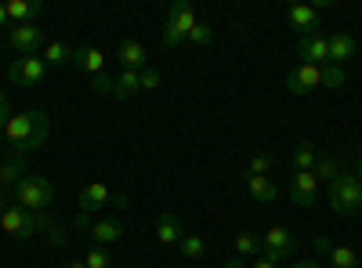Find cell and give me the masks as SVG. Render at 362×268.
Returning a JSON list of instances; mask_svg holds the SVG:
<instances>
[{
  "label": "cell",
  "mask_w": 362,
  "mask_h": 268,
  "mask_svg": "<svg viewBox=\"0 0 362 268\" xmlns=\"http://www.w3.org/2000/svg\"><path fill=\"white\" fill-rule=\"evenodd\" d=\"M290 199L297 206H315L319 203V177L312 170H293V177H290Z\"/></svg>",
  "instance_id": "13"
},
{
  "label": "cell",
  "mask_w": 362,
  "mask_h": 268,
  "mask_svg": "<svg viewBox=\"0 0 362 268\" xmlns=\"http://www.w3.org/2000/svg\"><path fill=\"white\" fill-rule=\"evenodd\" d=\"M8 206H11V203H8V192H0V214H4Z\"/></svg>",
  "instance_id": "38"
},
{
  "label": "cell",
  "mask_w": 362,
  "mask_h": 268,
  "mask_svg": "<svg viewBox=\"0 0 362 268\" xmlns=\"http://www.w3.org/2000/svg\"><path fill=\"white\" fill-rule=\"evenodd\" d=\"M235 254H239V257H261V235L239 232V235H235Z\"/></svg>",
  "instance_id": "26"
},
{
  "label": "cell",
  "mask_w": 362,
  "mask_h": 268,
  "mask_svg": "<svg viewBox=\"0 0 362 268\" xmlns=\"http://www.w3.org/2000/svg\"><path fill=\"white\" fill-rule=\"evenodd\" d=\"M221 268H247V264H243V261H239V257H228V261H225Z\"/></svg>",
  "instance_id": "36"
},
{
  "label": "cell",
  "mask_w": 362,
  "mask_h": 268,
  "mask_svg": "<svg viewBox=\"0 0 362 268\" xmlns=\"http://www.w3.org/2000/svg\"><path fill=\"white\" fill-rule=\"evenodd\" d=\"M181 235H185V228H181V218H177L174 211H163L160 221H156V240H160L163 247H177Z\"/></svg>",
  "instance_id": "18"
},
{
  "label": "cell",
  "mask_w": 362,
  "mask_h": 268,
  "mask_svg": "<svg viewBox=\"0 0 362 268\" xmlns=\"http://www.w3.org/2000/svg\"><path fill=\"white\" fill-rule=\"evenodd\" d=\"M4 25H11V22H8V4H0V29Z\"/></svg>",
  "instance_id": "37"
},
{
  "label": "cell",
  "mask_w": 362,
  "mask_h": 268,
  "mask_svg": "<svg viewBox=\"0 0 362 268\" xmlns=\"http://www.w3.org/2000/svg\"><path fill=\"white\" fill-rule=\"evenodd\" d=\"M329 206H334V214H341V218L362 211V182L355 174H337V182L329 185Z\"/></svg>",
  "instance_id": "4"
},
{
  "label": "cell",
  "mask_w": 362,
  "mask_h": 268,
  "mask_svg": "<svg viewBox=\"0 0 362 268\" xmlns=\"http://www.w3.org/2000/svg\"><path fill=\"white\" fill-rule=\"evenodd\" d=\"M250 268H279V261H272V257H264V254H261V257H257Z\"/></svg>",
  "instance_id": "34"
},
{
  "label": "cell",
  "mask_w": 362,
  "mask_h": 268,
  "mask_svg": "<svg viewBox=\"0 0 362 268\" xmlns=\"http://www.w3.org/2000/svg\"><path fill=\"white\" fill-rule=\"evenodd\" d=\"M40 0H8V22L11 25H22V22H33L40 15Z\"/></svg>",
  "instance_id": "21"
},
{
  "label": "cell",
  "mask_w": 362,
  "mask_h": 268,
  "mask_svg": "<svg viewBox=\"0 0 362 268\" xmlns=\"http://www.w3.org/2000/svg\"><path fill=\"white\" fill-rule=\"evenodd\" d=\"M315 163H319L315 145H312V141H300L297 153H293V170H315Z\"/></svg>",
  "instance_id": "25"
},
{
  "label": "cell",
  "mask_w": 362,
  "mask_h": 268,
  "mask_svg": "<svg viewBox=\"0 0 362 268\" xmlns=\"http://www.w3.org/2000/svg\"><path fill=\"white\" fill-rule=\"evenodd\" d=\"M160 69H153V66H148V69H141V91H156V87H160Z\"/></svg>",
  "instance_id": "32"
},
{
  "label": "cell",
  "mask_w": 362,
  "mask_h": 268,
  "mask_svg": "<svg viewBox=\"0 0 362 268\" xmlns=\"http://www.w3.org/2000/svg\"><path fill=\"white\" fill-rule=\"evenodd\" d=\"M76 206H80V214H83V218H87L90 211H102V206H116V211H127V192H112L105 182H90V185L80 189Z\"/></svg>",
  "instance_id": "6"
},
{
  "label": "cell",
  "mask_w": 362,
  "mask_h": 268,
  "mask_svg": "<svg viewBox=\"0 0 362 268\" xmlns=\"http://www.w3.org/2000/svg\"><path fill=\"white\" fill-rule=\"evenodd\" d=\"M83 264H87V268H116V257H112L105 247H90V250L83 254Z\"/></svg>",
  "instance_id": "28"
},
{
  "label": "cell",
  "mask_w": 362,
  "mask_h": 268,
  "mask_svg": "<svg viewBox=\"0 0 362 268\" xmlns=\"http://www.w3.org/2000/svg\"><path fill=\"white\" fill-rule=\"evenodd\" d=\"M268 170H272V156H268V153H257V156L250 160V170H247V174H261V177H268Z\"/></svg>",
  "instance_id": "31"
},
{
  "label": "cell",
  "mask_w": 362,
  "mask_h": 268,
  "mask_svg": "<svg viewBox=\"0 0 362 268\" xmlns=\"http://www.w3.org/2000/svg\"><path fill=\"white\" fill-rule=\"evenodd\" d=\"M87 228H90V235H95V247H109V243L124 240V225L119 221H90Z\"/></svg>",
  "instance_id": "20"
},
{
  "label": "cell",
  "mask_w": 362,
  "mask_h": 268,
  "mask_svg": "<svg viewBox=\"0 0 362 268\" xmlns=\"http://www.w3.org/2000/svg\"><path fill=\"white\" fill-rule=\"evenodd\" d=\"M66 268H87V264H83V257H80V261H66Z\"/></svg>",
  "instance_id": "39"
},
{
  "label": "cell",
  "mask_w": 362,
  "mask_h": 268,
  "mask_svg": "<svg viewBox=\"0 0 362 268\" xmlns=\"http://www.w3.org/2000/svg\"><path fill=\"white\" fill-rule=\"evenodd\" d=\"M312 174L319 177V185H322V182L334 185V182H337V174H341V163H337L334 156H319V163H315V170H312Z\"/></svg>",
  "instance_id": "27"
},
{
  "label": "cell",
  "mask_w": 362,
  "mask_h": 268,
  "mask_svg": "<svg viewBox=\"0 0 362 268\" xmlns=\"http://www.w3.org/2000/svg\"><path fill=\"white\" fill-rule=\"evenodd\" d=\"M11 116H15V112H11V102H8L4 91H0V131H4V124L11 120Z\"/></svg>",
  "instance_id": "33"
},
{
  "label": "cell",
  "mask_w": 362,
  "mask_h": 268,
  "mask_svg": "<svg viewBox=\"0 0 362 268\" xmlns=\"http://www.w3.org/2000/svg\"><path fill=\"white\" fill-rule=\"evenodd\" d=\"M116 58H119V66H124V69H134V73L148 69V51H145V44H138V40H119Z\"/></svg>",
  "instance_id": "15"
},
{
  "label": "cell",
  "mask_w": 362,
  "mask_h": 268,
  "mask_svg": "<svg viewBox=\"0 0 362 268\" xmlns=\"http://www.w3.org/2000/svg\"><path fill=\"white\" fill-rule=\"evenodd\" d=\"M0 228H4L8 235H15V240H33L37 232L47 228V221H44L40 214H33V211H25V206L11 203L8 211L0 214Z\"/></svg>",
  "instance_id": "7"
},
{
  "label": "cell",
  "mask_w": 362,
  "mask_h": 268,
  "mask_svg": "<svg viewBox=\"0 0 362 268\" xmlns=\"http://www.w3.org/2000/svg\"><path fill=\"white\" fill-rule=\"evenodd\" d=\"M290 268H322L319 261H290Z\"/></svg>",
  "instance_id": "35"
},
{
  "label": "cell",
  "mask_w": 362,
  "mask_h": 268,
  "mask_svg": "<svg viewBox=\"0 0 362 268\" xmlns=\"http://www.w3.org/2000/svg\"><path fill=\"white\" fill-rule=\"evenodd\" d=\"M297 58L305 66H329V37L326 33H308L297 40Z\"/></svg>",
  "instance_id": "11"
},
{
  "label": "cell",
  "mask_w": 362,
  "mask_h": 268,
  "mask_svg": "<svg viewBox=\"0 0 362 268\" xmlns=\"http://www.w3.org/2000/svg\"><path fill=\"white\" fill-rule=\"evenodd\" d=\"M181 254H185V257H192V261H199L203 254H206V243L199 240V235H192V232H185V235H181Z\"/></svg>",
  "instance_id": "29"
},
{
  "label": "cell",
  "mask_w": 362,
  "mask_h": 268,
  "mask_svg": "<svg viewBox=\"0 0 362 268\" xmlns=\"http://www.w3.org/2000/svg\"><path fill=\"white\" fill-rule=\"evenodd\" d=\"M40 44H44V33L37 22H22V25H8V47L22 54H40Z\"/></svg>",
  "instance_id": "10"
},
{
  "label": "cell",
  "mask_w": 362,
  "mask_h": 268,
  "mask_svg": "<svg viewBox=\"0 0 362 268\" xmlns=\"http://www.w3.org/2000/svg\"><path fill=\"white\" fill-rule=\"evenodd\" d=\"M73 66L83 69L90 80L105 76V54H102L98 47H73Z\"/></svg>",
  "instance_id": "16"
},
{
  "label": "cell",
  "mask_w": 362,
  "mask_h": 268,
  "mask_svg": "<svg viewBox=\"0 0 362 268\" xmlns=\"http://www.w3.org/2000/svg\"><path fill=\"white\" fill-rule=\"evenodd\" d=\"M22 177H25V156L22 153L0 160V192H15V185Z\"/></svg>",
  "instance_id": "17"
},
{
  "label": "cell",
  "mask_w": 362,
  "mask_h": 268,
  "mask_svg": "<svg viewBox=\"0 0 362 268\" xmlns=\"http://www.w3.org/2000/svg\"><path fill=\"white\" fill-rule=\"evenodd\" d=\"M47 131H51V120L40 112V109H29V112H18L11 116V120L4 124V134L18 153H29V148H40L47 141Z\"/></svg>",
  "instance_id": "1"
},
{
  "label": "cell",
  "mask_w": 362,
  "mask_h": 268,
  "mask_svg": "<svg viewBox=\"0 0 362 268\" xmlns=\"http://www.w3.org/2000/svg\"><path fill=\"white\" fill-rule=\"evenodd\" d=\"M312 247H315L319 254H326V268H358V254H355V247L329 243L326 235H315Z\"/></svg>",
  "instance_id": "12"
},
{
  "label": "cell",
  "mask_w": 362,
  "mask_h": 268,
  "mask_svg": "<svg viewBox=\"0 0 362 268\" xmlns=\"http://www.w3.org/2000/svg\"><path fill=\"white\" fill-rule=\"evenodd\" d=\"M210 40H214V29H210V22H196V25H192V33H189V44L206 47Z\"/></svg>",
  "instance_id": "30"
},
{
  "label": "cell",
  "mask_w": 362,
  "mask_h": 268,
  "mask_svg": "<svg viewBox=\"0 0 362 268\" xmlns=\"http://www.w3.org/2000/svg\"><path fill=\"white\" fill-rule=\"evenodd\" d=\"M344 69L337 66H305L297 62L290 73H286V91L290 95H312L315 87H329V91H341L344 87Z\"/></svg>",
  "instance_id": "2"
},
{
  "label": "cell",
  "mask_w": 362,
  "mask_h": 268,
  "mask_svg": "<svg viewBox=\"0 0 362 268\" xmlns=\"http://www.w3.org/2000/svg\"><path fill=\"white\" fill-rule=\"evenodd\" d=\"M51 199H54V185L47 182V177H40V174H25L22 182L15 185V203L25 206V211H33V214H40Z\"/></svg>",
  "instance_id": "5"
},
{
  "label": "cell",
  "mask_w": 362,
  "mask_h": 268,
  "mask_svg": "<svg viewBox=\"0 0 362 268\" xmlns=\"http://www.w3.org/2000/svg\"><path fill=\"white\" fill-rule=\"evenodd\" d=\"M319 8L315 4H290L286 8V18H290V25L297 29L300 37H308V33H319Z\"/></svg>",
  "instance_id": "14"
},
{
  "label": "cell",
  "mask_w": 362,
  "mask_h": 268,
  "mask_svg": "<svg viewBox=\"0 0 362 268\" xmlns=\"http://www.w3.org/2000/svg\"><path fill=\"white\" fill-rule=\"evenodd\" d=\"M247 189L257 203H276V196H279L276 182H272V177H261V174H247Z\"/></svg>",
  "instance_id": "22"
},
{
  "label": "cell",
  "mask_w": 362,
  "mask_h": 268,
  "mask_svg": "<svg viewBox=\"0 0 362 268\" xmlns=\"http://www.w3.org/2000/svg\"><path fill=\"white\" fill-rule=\"evenodd\" d=\"M355 58V37L351 33H334L329 37V66H344V62H351Z\"/></svg>",
  "instance_id": "19"
},
{
  "label": "cell",
  "mask_w": 362,
  "mask_h": 268,
  "mask_svg": "<svg viewBox=\"0 0 362 268\" xmlns=\"http://www.w3.org/2000/svg\"><path fill=\"white\" fill-rule=\"evenodd\" d=\"M40 58H44L47 69H51V66H66V62H73V47L62 44V40H47L44 51H40Z\"/></svg>",
  "instance_id": "23"
},
{
  "label": "cell",
  "mask_w": 362,
  "mask_h": 268,
  "mask_svg": "<svg viewBox=\"0 0 362 268\" xmlns=\"http://www.w3.org/2000/svg\"><path fill=\"white\" fill-rule=\"evenodd\" d=\"M261 254L272 257V261H290V257H297V240H293V232L283 228V225H272V228L261 235Z\"/></svg>",
  "instance_id": "8"
},
{
  "label": "cell",
  "mask_w": 362,
  "mask_h": 268,
  "mask_svg": "<svg viewBox=\"0 0 362 268\" xmlns=\"http://www.w3.org/2000/svg\"><path fill=\"white\" fill-rule=\"evenodd\" d=\"M355 177H358V182H362V156H358V170H355Z\"/></svg>",
  "instance_id": "40"
},
{
  "label": "cell",
  "mask_w": 362,
  "mask_h": 268,
  "mask_svg": "<svg viewBox=\"0 0 362 268\" xmlns=\"http://www.w3.org/2000/svg\"><path fill=\"white\" fill-rule=\"evenodd\" d=\"M138 91H141V73H134V69H124L112 80V95L116 98H134Z\"/></svg>",
  "instance_id": "24"
},
{
  "label": "cell",
  "mask_w": 362,
  "mask_h": 268,
  "mask_svg": "<svg viewBox=\"0 0 362 268\" xmlns=\"http://www.w3.org/2000/svg\"><path fill=\"white\" fill-rule=\"evenodd\" d=\"M44 76H47V66H44L40 54H22L8 66V80L18 83V87H37Z\"/></svg>",
  "instance_id": "9"
},
{
  "label": "cell",
  "mask_w": 362,
  "mask_h": 268,
  "mask_svg": "<svg viewBox=\"0 0 362 268\" xmlns=\"http://www.w3.org/2000/svg\"><path fill=\"white\" fill-rule=\"evenodd\" d=\"M196 8L189 4V0H174V4L167 8V18H163V29H160V40L167 51H174L181 40H189L192 25H196Z\"/></svg>",
  "instance_id": "3"
}]
</instances>
